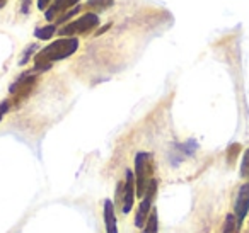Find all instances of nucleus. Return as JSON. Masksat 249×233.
<instances>
[{"label":"nucleus","instance_id":"nucleus-1","mask_svg":"<svg viewBox=\"0 0 249 233\" xmlns=\"http://www.w3.org/2000/svg\"><path fill=\"white\" fill-rule=\"evenodd\" d=\"M79 48V39L77 38H62L53 41L52 45H48L46 48H43L41 51L36 53L35 56V63H36V70L39 72H45L55 62L60 60H65L69 56H72L73 53Z\"/></svg>","mask_w":249,"mask_h":233},{"label":"nucleus","instance_id":"nucleus-2","mask_svg":"<svg viewBox=\"0 0 249 233\" xmlns=\"http://www.w3.org/2000/svg\"><path fill=\"white\" fill-rule=\"evenodd\" d=\"M152 182V153L139 151L135 155V189L137 196L143 198Z\"/></svg>","mask_w":249,"mask_h":233},{"label":"nucleus","instance_id":"nucleus-3","mask_svg":"<svg viewBox=\"0 0 249 233\" xmlns=\"http://www.w3.org/2000/svg\"><path fill=\"white\" fill-rule=\"evenodd\" d=\"M99 24V17L92 12H87L82 17L75 19L70 24H67L65 28L60 31L62 36H73V34H86V33L92 31L96 26Z\"/></svg>","mask_w":249,"mask_h":233},{"label":"nucleus","instance_id":"nucleus-4","mask_svg":"<svg viewBox=\"0 0 249 233\" xmlns=\"http://www.w3.org/2000/svg\"><path fill=\"white\" fill-rule=\"evenodd\" d=\"M156 194H157V181L152 179V182L149 184V189H147L145 196H143L142 202H140V206H139V211H137V215H135V226H139V228L145 226L150 211L154 209L152 202H154V199H156Z\"/></svg>","mask_w":249,"mask_h":233},{"label":"nucleus","instance_id":"nucleus-5","mask_svg":"<svg viewBox=\"0 0 249 233\" xmlns=\"http://www.w3.org/2000/svg\"><path fill=\"white\" fill-rule=\"evenodd\" d=\"M249 213V182L242 184L239 187L237 198H235V204H234V216L239 223L244 221V218Z\"/></svg>","mask_w":249,"mask_h":233},{"label":"nucleus","instance_id":"nucleus-6","mask_svg":"<svg viewBox=\"0 0 249 233\" xmlns=\"http://www.w3.org/2000/svg\"><path fill=\"white\" fill-rule=\"evenodd\" d=\"M135 196H137V189H135V175L132 170H126V179H124V185H123V213L128 215L133 208V202H135Z\"/></svg>","mask_w":249,"mask_h":233},{"label":"nucleus","instance_id":"nucleus-7","mask_svg":"<svg viewBox=\"0 0 249 233\" xmlns=\"http://www.w3.org/2000/svg\"><path fill=\"white\" fill-rule=\"evenodd\" d=\"M80 2V0H53L52 5L45 11V17L48 21H53L56 17H62L63 14L67 12V9L73 7V5Z\"/></svg>","mask_w":249,"mask_h":233},{"label":"nucleus","instance_id":"nucleus-8","mask_svg":"<svg viewBox=\"0 0 249 233\" xmlns=\"http://www.w3.org/2000/svg\"><path fill=\"white\" fill-rule=\"evenodd\" d=\"M104 228L106 233H118L116 215H114V206L109 199L104 201Z\"/></svg>","mask_w":249,"mask_h":233},{"label":"nucleus","instance_id":"nucleus-9","mask_svg":"<svg viewBox=\"0 0 249 233\" xmlns=\"http://www.w3.org/2000/svg\"><path fill=\"white\" fill-rule=\"evenodd\" d=\"M35 77L33 75H22L19 80H16L14 83L11 85V94H14V96H19V94H26L29 89H31L33 85H35Z\"/></svg>","mask_w":249,"mask_h":233},{"label":"nucleus","instance_id":"nucleus-10","mask_svg":"<svg viewBox=\"0 0 249 233\" xmlns=\"http://www.w3.org/2000/svg\"><path fill=\"white\" fill-rule=\"evenodd\" d=\"M157 232H159V218H157V209L154 208L152 211H150L149 219H147L142 233H157Z\"/></svg>","mask_w":249,"mask_h":233},{"label":"nucleus","instance_id":"nucleus-11","mask_svg":"<svg viewBox=\"0 0 249 233\" xmlns=\"http://www.w3.org/2000/svg\"><path fill=\"white\" fill-rule=\"evenodd\" d=\"M239 225H241V223L235 219L234 215H227L225 223H224V232L222 233H239Z\"/></svg>","mask_w":249,"mask_h":233},{"label":"nucleus","instance_id":"nucleus-12","mask_svg":"<svg viewBox=\"0 0 249 233\" xmlns=\"http://www.w3.org/2000/svg\"><path fill=\"white\" fill-rule=\"evenodd\" d=\"M114 0H89L87 2V9H97V11H104L107 7H113Z\"/></svg>","mask_w":249,"mask_h":233},{"label":"nucleus","instance_id":"nucleus-13","mask_svg":"<svg viewBox=\"0 0 249 233\" xmlns=\"http://www.w3.org/2000/svg\"><path fill=\"white\" fill-rule=\"evenodd\" d=\"M56 33V28L55 26H45V28H39L35 31V36L39 39H50L53 34Z\"/></svg>","mask_w":249,"mask_h":233},{"label":"nucleus","instance_id":"nucleus-14","mask_svg":"<svg viewBox=\"0 0 249 233\" xmlns=\"http://www.w3.org/2000/svg\"><path fill=\"white\" fill-rule=\"evenodd\" d=\"M241 177L249 181V148L244 151V157H242V164H241Z\"/></svg>","mask_w":249,"mask_h":233},{"label":"nucleus","instance_id":"nucleus-15","mask_svg":"<svg viewBox=\"0 0 249 233\" xmlns=\"http://www.w3.org/2000/svg\"><path fill=\"white\" fill-rule=\"evenodd\" d=\"M239 150H241L239 145H232V147L229 148V164H234V157L239 153Z\"/></svg>","mask_w":249,"mask_h":233},{"label":"nucleus","instance_id":"nucleus-16","mask_svg":"<svg viewBox=\"0 0 249 233\" xmlns=\"http://www.w3.org/2000/svg\"><path fill=\"white\" fill-rule=\"evenodd\" d=\"M35 50H36V45H31V46H29V50H28V51H24V55H22V58L19 60V65H24V63L29 60V55H31V53L35 51Z\"/></svg>","mask_w":249,"mask_h":233},{"label":"nucleus","instance_id":"nucleus-17","mask_svg":"<svg viewBox=\"0 0 249 233\" xmlns=\"http://www.w3.org/2000/svg\"><path fill=\"white\" fill-rule=\"evenodd\" d=\"M52 5V0H38V9L39 11H46Z\"/></svg>","mask_w":249,"mask_h":233},{"label":"nucleus","instance_id":"nucleus-18","mask_svg":"<svg viewBox=\"0 0 249 233\" xmlns=\"http://www.w3.org/2000/svg\"><path fill=\"white\" fill-rule=\"evenodd\" d=\"M9 111V102L5 100V102H0V119L5 116V113Z\"/></svg>","mask_w":249,"mask_h":233},{"label":"nucleus","instance_id":"nucleus-19","mask_svg":"<svg viewBox=\"0 0 249 233\" xmlns=\"http://www.w3.org/2000/svg\"><path fill=\"white\" fill-rule=\"evenodd\" d=\"M5 4H7V0H0V9L4 7V5H5Z\"/></svg>","mask_w":249,"mask_h":233}]
</instances>
